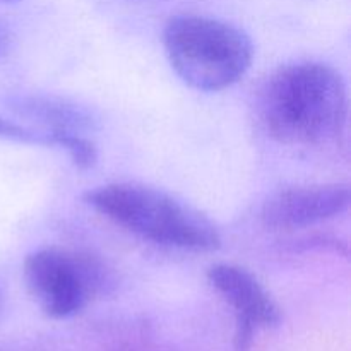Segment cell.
<instances>
[{
    "mask_svg": "<svg viewBox=\"0 0 351 351\" xmlns=\"http://www.w3.org/2000/svg\"><path fill=\"white\" fill-rule=\"evenodd\" d=\"M256 113L264 132L287 146L338 141L348 122V89L332 65L300 60L276 69L261 84Z\"/></svg>",
    "mask_w": 351,
    "mask_h": 351,
    "instance_id": "6da1fadb",
    "label": "cell"
},
{
    "mask_svg": "<svg viewBox=\"0 0 351 351\" xmlns=\"http://www.w3.org/2000/svg\"><path fill=\"white\" fill-rule=\"evenodd\" d=\"M348 208V184L298 185L271 195L259 218L271 232H293L341 216Z\"/></svg>",
    "mask_w": 351,
    "mask_h": 351,
    "instance_id": "5b68a950",
    "label": "cell"
},
{
    "mask_svg": "<svg viewBox=\"0 0 351 351\" xmlns=\"http://www.w3.org/2000/svg\"><path fill=\"white\" fill-rule=\"evenodd\" d=\"M12 45H14V34L5 24L0 23V60L5 58L7 55L10 53L12 50Z\"/></svg>",
    "mask_w": 351,
    "mask_h": 351,
    "instance_id": "9c48e42d",
    "label": "cell"
},
{
    "mask_svg": "<svg viewBox=\"0 0 351 351\" xmlns=\"http://www.w3.org/2000/svg\"><path fill=\"white\" fill-rule=\"evenodd\" d=\"M89 208L125 232L168 249L213 252L221 245L215 223L161 189L113 182L84 195Z\"/></svg>",
    "mask_w": 351,
    "mask_h": 351,
    "instance_id": "7a4b0ae2",
    "label": "cell"
},
{
    "mask_svg": "<svg viewBox=\"0 0 351 351\" xmlns=\"http://www.w3.org/2000/svg\"><path fill=\"white\" fill-rule=\"evenodd\" d=\"M12 110L51 139L57 134H86L95 129V119L84 108L53 96H23L12 103Z\"/></svg>",
    "mask_w": 351,
    "mask_h": 351,
    "instance_id": "52a82bcc",
    "label": "cell"
},
{
    "mask_svg": "<svg viewBox=\"0 0 351 351\" xmlns=\"http://www.w3.org/2000/svg\"><path fill=\"white\" fill-rule=\"evenodd\" d=\"M163 48L175 74L187 86L204 93L237 84L254 58L252 41L240 27L192 14L168 21Z\"/></svg>",
    "mask_w": 351,
    "mask_h": 351,
    "instance_id": "3957f363",
    "label": "cell"
},
{
    "mask_svg": "<svg viewBox=\"0 0 351 351\" xmlns=\"http://www.w3.org/2000/svg\"><path fill=\"white\" fill-rule=\"evenodd\" d=\"M0 308H2V295H0Z\"/></svg>",
    "mask_w": 351,
    "mask_h": 351,
    "instance_id": "8fae6325",
    "label": "cell"
},
{
    "mask_svg": "<svg viewBox=\"0 0 351 351\" xmlns=\"http://www.w3.org/2000/svg\"><path fill=\"white\" fill-rule=\"evenodd\" d=\"M24 281L41 311L55 319L77 314L103 287V267L75 250L45 247L24 261Z\"/></svg>",
    "mask_w": 351,
    "mask_h": 351,
    "instance_id": "277c9868",
    "label": "cell"
},
{
    "mask_svg": "<svg viewBox=\"0 0 351 351\" xmlns=\"http://www.w3.org/2000/svg\"><path fill=\"white\" fill-rule=\"evenodd\" d=\"M208 281L235 312V346L239 351L249 348L257 328H273L280 322L281 312L276 302L245 267L215 264L208 269Z\"/></svg>",
    "mask_w": 351,
    "mask_h": 351,
    "instance_id": "8992f818",
    "label": "cell"
},
{
    "mask_svg": "<svg viewBox=\"0 0 351 351\" xmlns=\"http://www.w3.org/2000/svg\"><path fill=\"white\" fill-rule=\"evenodd\" d=\"M2 2H19V0H2Z\"/></svg>",
    "mask_w": 351,
    "mask_h": 351,
    "instance_id": "30bf717a",
    "label": "cell"
},
{
    "mask_svg": "<svg viewBox=\"0 0 351 351\" xmlns=\"http://www.w3.org/2000/svg\"><path fill=\"white\" fill-rule=\"evenodd\" d=\"M0 139L12 141L21 144H40V146H53V139L50 134L43 132L34 127L23 125L14 120L0 115Z\"/></svg>",
    "mask_w": 351,
    "mask_h": 351,
    "instance_id": "ba28073f",
    "label": "cell"
}]
</instances>
